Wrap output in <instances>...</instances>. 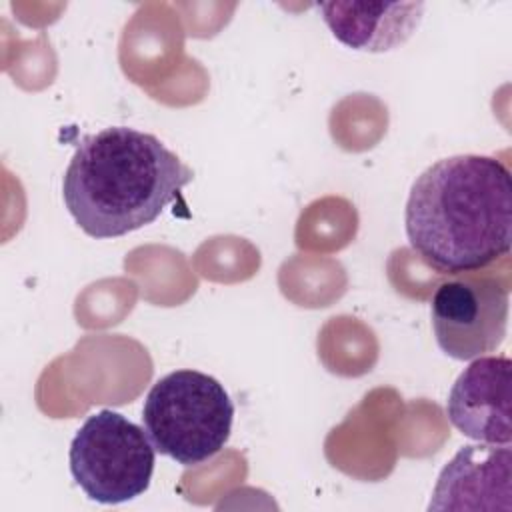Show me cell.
<instances>
[{
  "label": "cell",
  "mask_w": 512,
  "mask_h": 512,
  "mask_svg": "<svg viewBox=\"0 0 512 512\" xmlns=\"http://www.w3.org/2000/svg\"><path fill=\"white\" fill-rule=\"evenodd\" d=\"M414 252L440 274L478 272L510 252L512 180L504 162L456 154L430 164L404 210Z\"/></svg>",
  "instance_id": "6da1fadb"
},
{
  "label": "cell",
  "mask_w": 512,
  "mask_h": 512,
  "mask_svg": "<svg viewBox=\"0 0 512 512\" xmlns=\"http://www.w3.org/2000/svg\"><path fill=\"white\" fill-rule=\"evenodd\" d=\"M192 178L194 172L154 134L110 126L78 142L62 178V198L88 236L118 238L152 224Z\"/></svg>",
  "instance_id": "7a4b0ae2"
},
{
  "label": "cell",
  "mask_w": 512,
  "mask_h": 512,
  "mask_svg": "<svg viewBox=\"0 0 512 512\" xmlns=\"http://www.w3.org/2000/svg\"><path fill=\"white\" fill-rule=\"evenodd\" d=\"M234 402L224 386L198 370H174L152 384L142 406L156 452L182 466L216 456L228 442Z\"/></svg>",
  "instance_id": "3957f363"
},
{
  "label": "cell",
  "mask_w": 512,
  "mask_h": 512,
  "mask_svg": "<svg viewBox=\"0 0 512 512\" xmlns=\"http://www.w3.org/2000/svg\"><path fill=\"white\" fill-rule=\"evenodd\" d=\"M68 462L72 478L90 500L122 504L148 490L156 448L144 428L104 408L78 428Z\"/></svg>",
  "instance_id": "277c9868"
},
{
  "label": "cell",
  "mask_w": 512,
  "mask_h": 512,
  "mask_svg": "<svg viewBox=\"0 0 512 512\" xmlns=\"http://www.w3.org/2000/svg\"><path fill=\"white\" fill-rule=\"evenodd\" d=\"M438 348L454 360H474L496 350L508 328V288L494 276L456 274L430 302Z\"/></svg>",
  "instance_id": "5b68a950"
},
{
  "label": "cell",
  "mask_w": 512,
  "mask_h": 512,
  "mask_svg": "<svg viewBox=\"0 0 512 512\" xmlns=\"http://www.w3.org/2000/svg\"><path fill=\"white\" fill-rule=\"evenodd\" d=\"M508 356H478L456 378L446 402L450 424L466 438L484 444H510Z\"/></svg>",
  "instance_id": "8992f818"
},
{
  "label": "cell",
  "mask_w": 512,
  "mask_h": 512,
  "mask_svg": "<svg viewBox=\"0 0 512 512\" xmlns=\"http://www.w3.org/2000/svg\"><path fill=\"white\" fill-rule=\"evenodd\" d=\"M510 444H470L442 468L428 510H510Z\"/></svg>",
  "instance_id": "52a82bcc"
},
{
  "label": "cell",
  "mask_w": 512,
  "mask_h": 512,
  "mask_svg": "<svg viewBox=\"0 0 512 512\" xmlns=\"http://www.w3.org/2000/svg\"><path fill=\"white\" fill-rule=\"evenodd\" d=\"M322 20L332 36L360 52H388L418 28L422 2H322Z\"/></svg>",
  "instance_id": "ba28073f"
}]
</instances>
